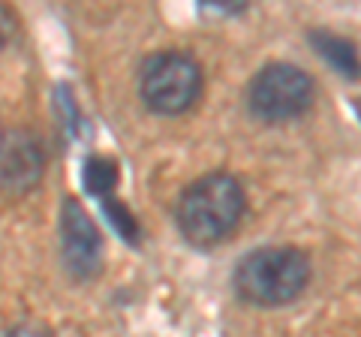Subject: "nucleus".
Masks as SVG:
<instances>
[{
	"label": "nucleus",
	"instance_id": "obj_1",
	"mask_svg": "<svg viewBox=\"0 0 361 337\" xmlns=\"http://www.w3.org/2000/svg\"><path fill=\"white\" fill-rule=\"evenodd\" d=\"M244 211L247 196L238 178L229 172H208L180 193L175 205V226L187 244L211 250L238 229Z\"/></svg>",
	"mask_w": 361,
	"mask_h": 337
},
{
	"label": "nucleus",
	"instance_id": "obj_2",
	"mask_svg": "<svg viewBox=\"0 0 361 337\" xmlns=\"http://www.w3.org/2000/svg\"><path fill=\"white\" fill-rule=\"evenodd\" d=\"M310 283V259L298 247L268 244L244 253L232 271V289L244 305L283 307Z\"/></svg>",
	"mask_w": 361,
	"mask_h": 337
},
{
	"label": "nucleus",
	"instance_id": "obj_3",
	"mask_svg": "<svg viewBox=\"0 0 361 337\" xmlns=\"http://www.w3.org/2000/svg\"><path fill=\"white\" fill-rule=\"evenodd\" d=\"M202 85H205V75H202L199 61L178 49L151 54L139 70V97L154 115L172 118L193 109Z\"/></svg>",
	"mask_w": 361,
	"mask_h": 337
},
{
	"label": "nucleus",
	"instance_id": "obj_4",
	"mask_svg": "<svg viewBox=\"0 0 361 337\" xmlns=\"http://www.w3.org/2000/svg\"><path fill=\"white\" fill-rule=\"evenodd\" d=\"M316 99L313 78L295 63H265L247 85V109L265 123H283L304 115Z\"/></svg>",
	"mask_w": 361,
	"mask_h": 337
},
{
	"label": "nucleus",
	"instance_id": "obj_5",
	"mask_svg": "<svg viewBox=\"0 0 361 337\" xmlns=\"http://www.w3.org/2000/svg\"><path fill=\"white\" fill-rule=\"evenodd\" d=\"M61 259L75 280H90L103 265V235L78 199H63L61 208Z\"/></svg>",
	"mask_w": 361,
	"mask_h": 337
},
{
	"label": "nucleus",
	"instance_id": "obj_6",
	"mask_svg": "<svg viewBox=\"0 0 361 337\" xmlns=\"http://www.w3.org/2000/svg\"><path fill=\"white\" fill-rule=\"evenodd\" d=\"M45 168L42 148L27 130H4L0 145V181L6 196H25L39 184Z\"/></svg>",
	"mask_w": 361,
	"mask_h": 337
},
{
	"label": "nucleus",
	"instance_id": "obj_7",
	"mask_svg": "<svg viewBox=\"0 0 361 337\" xmlns=\"http://www.w3.org/2000/svg\"><path fill=\"white\" fill-rule=\"evenodd\" d=\"M313 51L331 66L334 73H341L346 82H358L361 78V58H358V49L355 42H349L346 37H337L331 30H322L316 27L307 33Z\"/></svg>",
	"mask_w": 361,
	"mask_h": 337
},
{
	"label": "nucleus",
	"instance_id": "obj_8",
	"mask_svg": "<svg viewBox=\"0 0 361 337\" xmlns=\"http://www.w3.org/2000/svg\"><path fill=\"white\" fill-rule=\"evenodd\" d=\"M118 184V163L111 157H103V154H90L87 160L82 163V187L87 196L94 199H109L111 190Z\"/></svg>",
	"mask_w": 361,
	"mask_h": 337
},
{
	"label": "nucleus",
	"instance_id": "obj_9",
	"mask_svg": "<svg viewBox=\"0 0 361 337\" xmlns=\"http://www.w3.org/2000/svg\"><path fill=\"white\" fill-rule=\"evenodd\" d=\"M99 208H103V217L109 220V226L115 229V235H118L121 241H127L130 247H139V241H142V226H139V220H135V214H133L127 205H123L121 199L109 196V199L99 202Z\"/></svg>",
	"mask_w": 361,
	"mask_h": 337
},
{
	"label": "nucleus",
	"instance_id": "obj_10",
	"mask_svg": "<svg viewBox=\"0 0 361 337\" xmlns=\"http://www.w3.org/2000/svg\"><path fill=\"white\" fill-rule=\"evenodd\" d=\"M54 106H58V115H61V123L66 127L70 136L78 133V123H82V111H78V103L70 91V85H58L54 87Z\"/></svg>",
	"mask_w": 361,
	"mask_h": 337
},
{
	"label": "nucleus",
	"instance_id": "obj_11",
	"mask_svg": "<svg viewBox=\"0 0 361 337\" xmlns=\"http://www.w3.org/2000/svg\"><path fill=\"white\" fill-rule=\"evenodd\" d=\"M6 337H51V331H49V329H42V325H30V322H25V325H16V329H9Z\"/></svg>",
	"mask_w": 361,
	"mask_h": 337
},
{
	"label": "nucleus",
	"instance_id": "obj_12",
	"mask_svg": "<svg viewBox=\"0 0 361 337\" xmlns=\"http://www.w3.org/2000/svg\"><path fill=\"white\" fill-rule=\"evenodd\" d=\"M205 6L208 9H220V13H244L247 0H232V4H226V0H208Z\"/></svg>",
	"mask_w": 361,
	"mask_h": 337
},
{
	"label": "nucleus",
	"instance_id": "obj_13",
	"mask_svg": "<svg viewBox=\"0 0 361 337\" xmlns=\"http://www.w3.org/2000/svg\"><path fill=\"white\" fill-rule=\"evenodd\" d=\"M355 115H358V118H361V97H358V99H355Z\"/></svg>",
	"mask_w": 361,
	"mask_h": 337
}]
</instances>
